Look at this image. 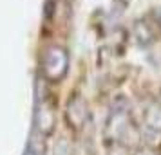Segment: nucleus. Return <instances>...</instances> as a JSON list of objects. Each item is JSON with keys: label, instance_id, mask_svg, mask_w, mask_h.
I'll use <instances>...</instances> for the list:
<instances>
[{"label": "nucleus", "instance_id": "7ed1b4c3", "mask_svg": "<svg viewBox=\"0 0 161 155\" xmlns=\"http://www.w3.org/2000/svg\"><path fill=\"white\" fill-rule=\"evenodd\" d=\"M35 132L49 137L56 128V105L49 96H38L35 106Z\"/></svg>", "mask_w": 161, "mask_h": 155}, {"label": "nucleus", "instance_id": "20e7f679", "mask_svg": "<svg viewBox=\"0 0 161 155\" xmlns=\"http://www.w3.org/2000/svg\"><path fill=\"white\" fill-rule=\"evenodd\" d=\"M91 112H89L87 101L80 94H71L65 103V123L74 133H80L85 130L89 123Z\"/></svg>", "mask_w": 161, "mask_h": 155}, {"label": "nucleus", "instance_id": "0eeeda50", "mask_svg": "<svg viewBox=\"0 0 161 155\" xmlns=\"http://www.w3.org/2000/svg\"><path fill=\"white\" fill-rule=\"evenodd\" d=\"M24 155H45V139L42 133L35 132L31 135Z\"/></svg>", "mask_w": 161, "mask_h": 155}, {"label": "nucleus", "instance_id": "423d86ee", "mask_svg": "<svg viewBox=\"0 0 161 155\" xmlns=\"http://www.w3.org/2000/svg\"><path fill=\"white\" fill-rule=\"evenodd\" d=\"M134 38L139 45H148L156 40V34L152 31V25L147 22V20H139L134 25Z\"/></svg>", "mask_w": 161, "mask_h": 155}, {"label": "nucleus", "instance_id": "f03ea898", "mask_svg": "<svg viewBox=\"0 0 161 155\" xmlns=\"http://www.w3.org/2000/svg\"><path fill=\"white\" fill-rule=\"evenodd\" d=\"M69 70V54L64 47L51 45L47 47L42 58V76L49 83H60Z\"/></svg>", "mask_w": 161, "mask_h": 155}, {"label": "nucleus", "instance_id": "39448f33", "mask_svg": "<svg viewBox=\"0 0 161 155\" xmlns=\"http://www.w3.org/2000/svg\"><path fill=\"white\" fill-rule=\"evenodd\" d=\"M143 132L161 133V103L148 101L143 108Z\"/></svg>", "mask_w": 161, "mask_h": 155}, {"label": "nucleus", "instance_id": "6e6552de", "mask_svg": "<svg viewBox=\"0 0 161 155\" xmlns=\"http://www.w3.org/2000/svg\"><path fill=\"white\" fill-rule=\"evenodd\" d=\"M53 155H74L73 144L69 142L67 137H60L54 142V150H53Z\"/></svg>", "mask_w": 161, "mask_h": 155}, {"label": "nucleus", "instance_id": "f257e3e1", "mask_svg": "<svg viewBox=\"0 0 161 155\" xmlns=\"http://www.w3.org/2000/svg\"><path fill=\"white\" fill-rule=\"evenodd\" d=\"M134 125L130 116V108L123 97H119L114 101L112 108L109 112V117L105 121V139L109 144H119L121 139L125 137V133L129 132V128Z\"/></svg>", "mask_w": 161, "mask_h": 155}, {"label": "nucleus", "instance_id": "1a4fd4ad", "mask_svg": "<svg viewBox=\"0 0 161 155\" xmlns=\"http://www.w3.org/2000/svg\"><path fill=\"white\" fill-rule=\"evenodd\" d=\"M134 155H158V152H154V150H143V148H139L134 152Z\"/></svg>", "mask_w": 161, "mask_h": 155}]
</instances>
